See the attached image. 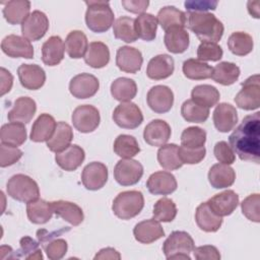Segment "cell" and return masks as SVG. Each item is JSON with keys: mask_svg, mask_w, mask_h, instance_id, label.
Listing matches in <instances>:
<instances>
[{"mask_svg": "<svg viewBox=\"0 0 260 260\" xmlns=\"http://www.w3.org/2000/svg\"><path fill=\"white\" fill-rule=\"evenodd\" d=\"M112 118L119 127L124 129H135L143 122L141 110L132 102H124L118 105Z\"/></svg>", "mask_w": 260, "mask_h": 260, "instance_id": "obj_11", "label": "cell"}, {"mask_svg": "<svg viewBox=\"0 0 260 260\" xmlns=\"http://www.w3.org/2000/svg\"><path fill=\"white\" fill-rule=\"evenodd\" d=\"M85 158V152L77 144H71L61 152L56 153L55 160L64 171L72 172L78 169Z\"/></svg>", "mask_w": 260, "mask_h": 260, "instance_id": "obj_26", "label": "cell"}, {"mask_svg": "<svg viewBox=\"0 0 260 260\" xmlns=\"http://www.w3.org/2000/svg\"><path fill=\"white\" fill-rule=\"evenodd\" d=\"M22 156V151L15 146L0 144V167L6 168L17 162Z\"/></svg>", "mask_w": 260, "mask_h": 260, "instance_id": "obj_55", "label": "cell"}, {"mask_svg": "<svg viewBox=\"0 0 260 260\" xmlns=\"http://www.w3.org/2000/svg\"><path fill=\"white\" fill-rule=\"evenodd\" d=\"M20 84L29 90L40 89L46 81L45 70L37 64H21L17 68Z\"/></svg>", "mask_w": 260, "mask_h": 260, "instance_id": "obj_19", "label": "cell"}, {"mask_svg": "<svg viewBox=\"0 0 260 260\" xmlns=\"http://www.w3.org/2000/svg\"><path fill=\"white\" fill-rule=\"evenodd\" d=\"M144 206V197L140 191L130 190L119 193L113 201L112 210L120 219H130L138 215Z\"/></svg>", "mask_w": 260, "mask_h": 260, "instance_id": "obj_4", "label": "cell"}, {"mask_svg": "<svg viewBox=\"0 0 260 260\" xmlns=\"http://www.w3.org/2000/svg\"><path fill=\"white\" fill-rule=\"evenodd\" d=\"M259 5H260L259 1L248 2V11L255 18H259Z\"/></svg>", "mask_w": 260, "mask_h": 260, "instance_id": "obj_63", "label": "cell"}, {"mask_svg": "<svg viewBox=\"0 0 260 260\" xmlns=\"http://www.w3.org/2000/svg\"><path fill=\"white\" fill-rule=\"evenodd\" d=\"M72 124L81 133L94 131L101 122L99 110L91 105H80L72 113Z\"/></svg>", "mask_w": 260, "mask_h": 260, "instance_id": "obj_10", "label": "cell"}, {"mask_svg": "<svg viewBox=\"0 0 260 260\" xmlns=\"http://www.w3.org/2000/svg\"><path fill=\"white\" fill-rule=\"evenodd\" d=\"M64 45L68 56L72 59L84 57L88 48L87 38L81 30L70 31L65 39Z\"/></svg>", "mask_w": 260, "mask_h": 260, "instance_id": "obj_40", "label": "cell"}, {"mask_svg": "<svg viewBox=\"0 0 260 260\" xmlns=\"http://www.w3.org/2000/svg\"><path fill=\"white\" fill-rule=\"evenodd\" d=\"M259 204H260V195L258 193L249 195L241 203L243 214L249 220L254 222H259L260 221Z\"/></svg>", "mask_w": 260, "mask_h": 260, "instance_id": "obj_54", "label": "cell"}, {"mask_svg": "<svg viewBox=\"0 0 260 260\" xmlns=\"http://www.w3.org/2000/svg\"><path fill=\"white\" fill-rule=\"evenodd\" d=\"M152 214L157 221L171 222L177 215V206L172 199L162 197L154 203Z\"/></svg>", "mask_w": 260, "mask_h": 260, "instance_id": "obj_50", "label": "cell"}, {"mask_svg": "<svg viewBox=\"0 0 260 260\" xmlns=\"http://www.w3.org/2000/svg\"><path fill=\"white\" fill-rule=\"evenodd\" d=\"M205 154H206V149L204 146L200 148H188L181 145L179 147V156L183 165L199 164L205 157Z\"/></svg>", "mask_w": 260, "mask_h": 260, "instance_id": "obj_56", "label": "cell"}, {"mask_svg": "<svg viewBox=\"0 0 260 260\" xmlns=\"http://www.w3.org/2000/svg\"><path fill=\"white\" fill-rule=\"evenodd\" d=\"M215 128L222 133L230 132L238 123V113L234 106L228 103L218 104L212 115Z\"/></svg>", "mask_w": 260, "mask_h": 260, "instance_id": "obj_22", "label": "cell"}, {"mask_svg": "<svg viewBox=\"0 0 260 260\" xmlns=\"http://www.w3.org/2000/svg\"><path fill=\"white\" fill-rule=\"evenodd\" d=\"M194 248V241L187 232L174 231L164 242L162 252L169 260H191Z\"/></svg>", "mask_w": 260, "mask_h": 260, "instance_id": "obj_5", "label": "cell"}, {"mask_svg": "<svg viewBox=\"0 0 260 260\" xmlns=\"http://www.w3.org/2000/svg\"><path fill=\"white\" fill-rule=\"evenodd\" d=\"M156 19L165 31L172 27H185L187 22L186 13L175 6H165L160 8Z\"/></svg>", "mask_w": 260, "mask_h": 260, "instance_id": "obj_38", "label": "cell"}, {"mask_svg": "<svg viewBox=\"0 0 260 260\" xmlns=\"http://www.w3.org/2000/svg\"><path fill=\"white\" fill-rule=\"evenodd\" d=\"M51 204L54 213H56L58 216L73 226L79 225L83 221V211L77 204L65 200L52 201Z\"/></svg>", "mask_w": 260, "mask_h": 260, "instance_id": "obj_31", "label": "cell"}, {"mask_svg": "<svg viewBox=\"0 0 260 260\" xmlns=\"http://www.w3.org/2000/svg\"><path fill=\"white\" fill-rule=\"evenodd\" d=\"M146 102L154 113L165 114L173 107L174 93L169 86L154 85L148 90Z\"/></svg>", "mask_w": 260, "mask_h": 260, "instance_id": "obj_14", "label": "cell"}, {"mask_svg": "<svg viewBox=\"0 0 260 260\" xmlns=\"http://www.w3.org/2000/svg\"><path fill=\"white\" fill-rule=\"evenodd\" d=\"M240 74L241 70L238 65L223 61L212 68L211 78L221 85H231L239 79Z\"/></svg>", "mask_w": 260, "mask_h": 260, "instance_id": "obj_39", "label": "cell"}, {"mask_svg": "<svg viewBox=\"0 0 260 260\" xmlns=\"http://www.w3.org/2000/svg\"><path fill=\"white\" fill-rule=\"evenodd\" d=\"M87 9L85 12V23L93 32H105L114 24V12L108 1L89 0L85 1Z\"/></svg>", "mask_w": 260, "mask_h": 260, "instance_id": "obj_3", "label": "cell"}, {"mask_svg": "<svg viewBox=\"0 0 260 260\" xmlns=\"http://www.w3.org/2000/svg\"><path fill=\"white\" fill-rule=\"evenodd\" d=\"M157 161L159 166L168 171H175L183 166L179 156V146L175 143L165 144L157 151Z\"/></svg>", "mask_w": 260, "mask_h": 260, "instance_id": "obj_44", "label": "cell"}, {"mask_svg": "<svg viewBox=\"0 0 260 260\" xmlns=\"http://www.w3.org/2000/svg\"><path fill=\"white\" fill-rule=\"evenodd\" d=\"M84 62L95 69L103 68L110 61L109 47L103 42H91L84 55Z\"/></svg>", "mask_w": 260, "mask_h": 260, "instance_id": "obj_35", "label": "cell"}, {"mask_svg": "<svg viewBox=\"0 0 260 260\" xmlns=\"http://www.w3.org/2000/svg\"><path fill=\"white\" fill-rule=\"evenodd\" d=\"M242 89L236 94L235 103L243 110L252 111L260 107V76L254 74L241 83Z\"/></svg>", "mask_w": 260, "mask_h": 260, "instance_id": "obj_7", "label": "cell"}, {"mask_svg": "<svg viewBox=\"0 0 260 260\" xmlns=\"http://www.w3.org/2000/svg\"><path fill=\"white\" fill-rule=\"evenodd\" d=\"M186 26L201 42L217 43L223 35L222 22L210 12H187Z\"/></svg>", "mask_w": 260, "mask_h": 260, "instance_id": "obj_2", "label": "cell"}, {"mask_svg": "<svg viewBox=\"0 0 260 260\" xmlns=\"http://www.w3.org/2000/svg\"><path fill=\"white\" fill-rule=\"evenodd\" d=\"M195 220L198 228L206 233H215L222 224V217L215 214L207 202L198 205L195 211Z\"/></svg>", "mask_w": 260, "mask_h": 260, "instance_id": "obj_27", "label": "cell"}, {"mask_svg": "<svg viewBox=\"0 0 260 260\" xmlns=\"http://www.w3.org/2000/svg\"><path fill=\"white\" fill-rule=\"evenodd\" d=\"M172 130L170 125L160 119H155L149 122L143 131V138L145 142L154 147H160L171 138Z\"/></svg>", "mask_w": 260, "mask_h": 260, "instance_id": "obj_18", "label": "cell"}, {"mask_svg": "<svg viewBox=\"0 0 260 260\" xmlns=\"http://www.w3.org/2000/svg\"><path fill=\"white\" fill-rule=\"evenodd\" d=\"M0 79H1V95H4L5 93L9 92L12 84H13V76L12 74L6 70L4 67H1L0 69Z\"/></svg>", "mask_w": 260, "mask_h": 260, "instance_id": "obj_61", "label": "cell"}, {"mask_svg": "<svg viewBox=\"0 0 260 260\" xmlns=\"http://www.w3.org/2000/svg\"><path fill=\"white\" fill-rule=\"evenodd\" d=\"M135 19L129 16H121L114 21L113 32L116 39H119L125 43H133L138 37L134 25Z\"/></svg>", "mask_w": 260, "mask_h": 260, "instance_id": "obj_47", "label": "cell"}, {"mask_svg": "<svg viewBox=\"0 0 260 260\" xmlns=\"http://www.w3.org/2000/svg\"><path fill=\"white\" fill-rule=\"evenodd\" d=\"M113 149L114 152L122 158H132L140 151L136 138L128 134L119 135L114 141Z\"/></svg>", "mask_w": 260, "mask_h": 260, "instance_id": "obj_48", "label": "cell"}, {"mask_svg": "<svg viewBox=\"0 0 260 260\" xmlns=\"http://www.w3.org/2000/svg\"><path fill=\"white\" fill-rule=\"evenodd\" d=\"M177 180L173 174L166 171H158L151 174L146 182L148 191L153 195H169L176 191Z\"/></svg>", "mask_w": 260, "mask_h": 260, "instance_id": "obj_20", "label": "cell"}, {"mask_svg": "<svg viewBox=\"0 0 260 260\" xmlns=\"http://www.w3.org/2000/svg\"><path fill=\"white\" fill-rule=\"evenodd\" d=\"M26 138V128L22 123L10 122L1 127L0 140L3 144L17 147L22 145Z\"/></svg>", "mask_w": 260, "mask_h": 260, "instance_id": "obj_36", "label": "cell"}, {"mask_svg": "<svg viewBox=\"0 0 260 260\" xmlns=\"http://www.w3.org/2000/svg\"><path fill=\"white\" fill-rule=\"evenodd\" d=\"M54 211L51 202L44 199H36L27 203L26 214L30 222L35 224H44L48 222L53 215Z\"/></svg>", "mask_w": 260, "mask_h": 260, "instance_id": "obj_37", "label": "cell"}, {"mask_svg": "<svg viewBox=\"0 0 260 260\" xmlns=\"http://www.w3.org/2000/svg\"><path fill=\"white\" fill-rule=\"evenodd\" d=\"M1 50L11 58H34V48L28 40L17 35H8L1 42Z\"/></svg>", "mask_w": 260, "mask_h": 260, "instance_id": "obj_15", "label": "cell"}, {"mask_svg": "<svg viewBox=\"0 0 260 260\" xmlns=\"http://www.w3.org/2000/svg\"><path fill=\"white\" fill-rule=\"evenodd\" d=\"M182 117L190 123H203L209 117V109L201 107L191 99L183 103L181 107Z\"/></svg>", "mask_w": 260, "mask_h": 260, "instance_id": "obj_49", "label": "cell"}, {"mask_svg": "<svg viewBox=\"0 0 260 260\" xmlns=\"http://www.w3.org/2000/svg\"><path fill=\"white\" fill-rule=\"evenodd\" d=\"M122 6L125 10L132 13H144L149 5V1L147 0H122Z\"/></svg>", "mask_w": 260, "mask_h": 260, "instance_id": "obj_60", "label": "cell"}, {"mask_svg": "<svg viewBox=\"0 0 260 260\" xmlns=\"http://www.w3.org/2000/svg\"><path fill=\"white\" fill-rule=\"evenodd\" d=\"M100 88L99 79L89 73H80L75 75L69 82L70 93L80 100L93 96Z\"/></svg>", "mask_w": 260, "mask_h": 260, "instance_id": "obj_13", "label": "cell"}, {"mask_svg": "<svg viewBox=\"0 0 260 260\" xmlns=\"http://www.w3.org/2000/svg\"><path fill=\"white\" fill-rule=\"evenodd\" d=\"M48 29L49 19L47 15L40 10H34L21 23L22 37L29 42L41 40Z\"/></svg>", "mask_w": 260, "mask_h": 260, "instance_id": "obj_12", "label": "cell"}, {"mask_svg": "<svg viewBox=\"0 0 260 260\" xmlns=\"http://www.w3.org/2000/svg\"><path fill=\"white\" fill-rule=\"evenodd\" d=\"M7 194L14 200L28 203L40 196V189L37 182L23 174L12 176L6 185Z\"/></svg>", "mask_w": 260, "mask_h": 260, "instance_id": "obj_6", "label": "cell"}, {"mask_svg": "<svg viewBox=\"0 0 260 260\" xmlns=\"http://www.w3.org/2000/svg\"><path fill=\"white\" fill-rule=\"evenodd\" d=\"M65 45L58 36L50 37L42 46V61L47 66H56L64 58Z\"/></svg>", "mask_w": 260, "mask_h": 260, "instance_id": "obj_29", "label": "cell"}, {"mask_svg": "<svg viewBox=\"0 0 260 260\" xmlns=\"http://www.w3.org/2000/svg\"><path fill=\"white\" fill-rule=\"evenodd\" d=\"M206 141V132L200 127L191 126L182 132L181 144L188 148L203 147Z\"/></svg>", "mask_w": 260, "mask_h": 260, "instance_id": "obj_51", "label": "cell"}, {"mask_svg": "<svg viewBox=\"0 0 260 260\" xmlns=\"http://www.w3.org/2000/svg\"><path fill=\"white\" fill-rule=\"evenodd\" d=\"M137 93L136 82L127 77H119L115 79L111 84V94L112 96L121 102H130L135 98Z\"/></svg>", "mask_w": 260, "mask_h": 260, "instance_id": "obj_42", "label": "cell"}, {"mask_svg": "<svg viewBox=\"0 0 260 260\" xmlns=\"http://www.w3.org/2000/svg\"><path fill=\"white\" fill-rule=\"evenodd\" d=\"M230 146L242 160L259 164L260 112L246 116L229 136Z\"/></svg>", "mask_w": 260, "mask_h": 260, "instance_id": "obj_1", "label": "cell"}, {"mask_svg": "<svg viewBox=\"0 0 260 260\" xmlns=\"http://www.w3.org/2000/svg\"><path fill=\"white\" fill-rule=\"evenodd\" d=\"M73 139V131L69 124L60 121L57 123L53 136L47 141L48 148L53 152H61L71 145Z\"/></svg>", "mask_w": 260, "mask_h": 260, "instance_id": "obj_33", "label": "cell"}, {"mask_svg": "<svg viewBox=\"0 0 260 260\" xmlns=\"http://www.w3.org/2000/svg\"><path fill=\"white\" fill-rule=\"evenodd\" d=\"M223 51L217 43L201 42L197 49V57L201 61H219L222 58Z\"/></svg>", "mask_w": 260, "mask_h": 260, "instance_id": "obj_53", "label": "cell"}, {"mask_svg": "<svg viewBox=\"0 0 260 260\" xmlns=\"http://www.w3.org/2000/svg\"><path fill=\"white\" fill-rule=\"evenodd\" d=\"M194 258L197 260H219L220 253L216 247L212 245H204L194 248Z\"/></svg>", "mask_w": 260, "mask_h": 260, "instance_id": "obj_59", "label": "cell"}, {"mask_svg": "<svg viewBox=\"0 0 260 260\" xmlns=\"http://www.w3.org/2000/svg\"><path fill=\"white\" fill-rule=\"evenodd\" d=\"M57 123L53 116L41 114L34 122L30 131V140L34 142H47L54 134Z\"/></svg>", "mask_w": 260, "mask_h": 260, "instance_id": "obj_28", "label": "cell"}, {"mask_svg": "<svg viewBox=\"0 0 260 260\" xmlns=\"http://www.w3.org/2000/svg\"><path fill=\"white\" fill-rule=\"evenodd\" d=\"M157 24L158 22L154 15L145 12L139 14L134 22L137 37L146 42L153 41L156 37Z\"/></svg>", "mask_w": 260, "mask_h": 260, "instance_id": "obj_43", "label": "cell"}, {"mask_svg": "<svg viewBox=\"0 0 260 260\" xmlns=\"http://www.w3.org/2000/svg\"><path fill=\"white\" fill-rule=\"evenodd\" d=\"M36 111L37 104L31 98L20 96L15 100L12 109L7 114V118L10 122L27 124L31 121Z\"/></svg>", "mask_w": 260, "mask_h": 260, "instance_id": "obj_25", "label": "cell"}, {"mask_svg": "<svg viewBox=\"0 0 260 260\" xmlns=\"http://www.w3.org/2000/svg\"><path fill=\"white\" fill-rule=\"evenodd\" d=\"M213 153L215 158L224 165H232L236 160V154L230 144L225 141H218L215 143L213 148Z\"/></svg>", "mask_w": 260, "mask_h": 260, "instance_id": "obj_57", "label": "cell"}, {"mask_svg": "<svg viewBox=\"0 0 260 260\" xmlns=\"http://www.w3.org/2000/svg\"><path fill=\"white\" fill-rule=\"evenodd\" d=\"M191 100L197 105L204 108L214 107L220 98L218 89L210 84H199L193 87L191 91Z\"/></svg>", "mask_w": 260, "mask_h": 260, "instance_id": "obj_41", "label": "cell"}, {"mask_svg": "<svg viewBox=\"0 0 260 260\" xmlns=\"http://www.w3.org/2000/svg\"><path fill=\"white\" fill-rule=\"evenodd\" d=\"M133 235L141 244H151L165 236V231L159 221L154 218L145 219L135 224Z\"/></svg>", "mask_w": 260, "mask_h": 260, "instance_id": "obj_23", "label": "cell"}, {"mask_svg": "<svg viewBox=\"0 0 260 260\" xmlns=\"http://www.w3.org/2000/svg\"><path fill=\"white\" fill-rule=\"evenodd\" d=\"M96 259H121V255L120 253L114 249V248H111V247H108V248H104V249H101L94 256V260Z\"/></svg>", "mask_w": 260, "mask_h": 260, "instance_id": "obj_62", "label": "cell"}, {"mask_svg": "<svg viewBox=\"0 0 260 260\" xmlns=\"http://www.w3.org/2000/svg\"><path fill=\"white\" fill-rule=\"evenodd\" d=\"M108 181V168L100 161H92L86 165L81 173L83 186L90 191L102 189Z\"/></svg>", "mask_w": 260, "mask_h": 260, "instance_id": "obj_16", "label": "cell"}, {"mask_svg": "<svg viewBox=\"0 0 260 260\" xmlns=\"http://www.w3.org/2000/svg\"><path fill=\"white\" fill-rule=\"evenodd\" d=\"M165 46L173 54H182L189 47V34L185 27H172L165 32Z\"/></svg>", "mask_w": 260, "mask_h": 260, "instance_id": "obj_32", "label": "cell"}, {"mask_svg": "<svg viewBox=\"0 0 260 260\" xmlns=\"http://www.w3.org/2000/svg\"><path fill=\"white\" fill-rule=\"evenodd\" d=\"M175 70L174 59L168 54H160L150 59L146 68V75L153 80L170 77Z\"/></svg>", "mask_w": 260, "mask_h": 260, "instance_id": "obj_24", "label": "cell"}, {"mask_svg": "<svg viewBox=\"0 0 260 260\" xmlns=\"http://www.w3.org/2000/svg\"><path fill=\"white\" fill-rule=\"evenodd\" d=\"M236 180V172L230 165L215 164L208 172V181L215 189H223L232 186Z\"/></svg>", "mask_w": 260, "mask_h": 260, "instance_id": "obj_30", "label": "cell"}, {"mask_svg": "<svg viewBox=\"0 0 260 260\" xmlns=\"http://www.w3.org/2000/svg\"><path fill=\"white\" fill-rule=\"evenodd\" d=\"M182 70L184 75L192 80H203L211 77L212 67L199 59H187L184 61Z\"/></svg>", "mask_w": 260, "mask_h": 260, "instance_id": "obj_45", "label": "cell"}, {"mask_svg": "<svg viewBox=\"0 0 260 260\" xmlns=\"http://www.w3.org/2000/svg\"><path fill=\"white\" fill-rule=\"evenodd\" d=\"M66 231H69V228L54 233H49L46 230H39L37 232L38 240L40 244L43 246L49 259L59 260L65 256L68 249L67 242L64 239L57 237L58 235H61Z\"/></svg>", "mask_w": 260, "mask_h": 260, "instance_id": "obj_8", "label": "cell"}, {"mask_svg": "<svg viewBox=\"0 0 260 260\" xmlns=\"http://www.w3.org/2000/svg\"><path fill=\"white\" fill-rule=\"evenodd\" d=\"M143 57L141 52L130 46H122L118 49L116 55L117 67L126 73H136L141 69Z\"/></svg>", "mask_w": 260, "mask_h": 260, "instance_id": "obj_17", "label": "cell"}, {"mask_svg": "<svg viewBox=\"0 0 260 260\" xmlns=\"http://www.w3.org/2000/svg\"><path fill=\"white\" fill-rule=\"evenodd\" d=\"M143 176V166L132 158L120 159L114 168V178L121 186L137 184Z\"/></svg>", "mask_w": 260, "mask_h": 260, "instance_id": "obj_9", "label": "cell"}, {"mask_svg": "<svg viewBox=\"0 0 260 260\" xmlns=\"http://www.w3.org/2000/svg\"><path fill=\"white\" fill-rule=\"evenodd\" d=\"M20 249L14 252V259L15 258H24V259H38L42 260L43 254L40 248V244L36 242L30 237H23L19 241Z\"/></svg>", "mask_w": 260, "mask_h": 260, "instance_id": "obj_52", "label": "cell"}, {"mask_svg": "<svg viewBox=\"0 0 260 260\" xmlns=\"http://www.w3.org/2000/svg\"><path fill=\"white\" fill-rule=\"evenodd\" d=\"M208 206L219 216L231 215L239 205V195L234 190H225L208 199Z\"/></svg>", "mask_w": 260, "mask_h": 260, "instance_id": "obj_21", "label": "cell"}, {"mask_svg": "<svg viewBox=\"0 0 260 260\" xmlns=\"http://www.w3.org/2000/svg\"><path fill=\"white\" fill-rule=\"evenodd\" d=\"M217 4V1L210 0H192L184 3L187 12H207L208 10L216 9Z\"/></svg>", "mask_w": 260, "mask_h": 260, "instance_id": "obj_58", "label": "cell"}, {"mask_svg": "<svg viewBox=\"0 0 260 260\" xmlns=\"http://www.w3.org/2000/svg\"><path fill=\"white\" fill-rule=\"evenodd\" d=\"M254 43L252 37L245 31H235L228 40L229 50L236 56H246L253 50Z\"/></svg>", "mask_w": 260, "mask_h": 260, "instance_id": "obj_46", "label": "cell"}, {"mask_svg": "<svg viewBox=\"0 0 260 260\" xmlns=\"http://www.w3.org/2000/svg\"><path fill=\"white\" fill-rule=\"evenodd\" d=\"M30 2L26 0H11L5 3L3 16L9 24L22 23L30 14Z\"/></svg>", "mask_w": 260, "mask_h": 260, "instance_id": "obj_34", "label": "cell"}]
</instances>
